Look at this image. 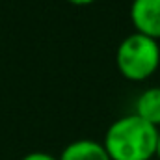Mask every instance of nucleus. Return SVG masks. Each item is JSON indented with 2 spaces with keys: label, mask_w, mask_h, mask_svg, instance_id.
I'll use <instances>...</instances> for the list:
<instances>
[{
  "label": "nucleus",
  "mask_w": 160,
  "mask_h": 160,
  "mask_svg": "<svg viewBox=\"0 0 160 160\" xmlns=\"http://www.w3.org/2000/svg\"><path fill=\"white\" fill-rule=\"evenodd\" d=\"M158 127L136 114L121 116L106 128L102 145L110 160H155Z\"/></svg>",
  "instance_id": "obj_1"
},
{
  "label": "nucleus",
  "mask_w": 160,
  "mask_h": 160,
  "mask_svg": "<svg viewBox=\"0 0 160 160\" xmlns=\"http://www.w3.org/2000/svg\"><path fill=\"white\" fill-rule=\"evenodd\" d=\"M119 73L128 80H147L160 65V45L157 39L143 34H130L121 39L116 50Z\"/></svg>",
  "instance_id": "obj_2"
},
{
  "label": "nucleus",
  "mask_w": 160,
  "mask_h": 160,
  "mask_svg": "<svg viewBox=\"0 0 160 160\" xmlns=\"http://www.w3.org/2000/svg\"><path fill=\"white\" fill-rule=\"evenodd\" d=\"M130 21L138 34L160 39V0H132Z\"/></svg>",
  "instance_id": "obj_3"
},
{
  "label": "nucleus",
  "mask_w": 160,
  "mask_h": 160,
  "mask_svg": "<svg viewBox=\"0 0 160 160\" xmlns=\"http://www.w3.org/2000/svg\"><path fill=\"white\" fill-rule=\"evenodd\" d=\"M58 160H110L102 142L93 138H80L65 145Z\"/></svg>",
  "instance_id": "obj_4"
},
{
  "label": "nucleus",
  "mask_w": 160,
  "mask_h": 160,
  "mask_svg": "<svg viewBox=\"0 0 160 160\" xmlns=\"http://www.w3.org/2000/svg\"><path fill=\"white\" fill-rule=\"evenodd\" d=\"M136 116L160 128V88L153 86L140 93L136 99Z\"/></svg>",
  "instance_id": "obj_5"
},
{
  "label": "nucleus",
  "mask_w": 160,
  "mask_h": 160,
  "mask_svg": "<svg viewBox=\"0 0 160 160\" xmlns=\"http://www.w3.org/2000/svg\"><path fill=\"white\" fill-rule=\"evenodd\" d=\"M21 160H58V157H54L50 153H45V151H34V153L24 155Z\"/></svg>",
  "instance_id": "obj_6"
},
{
  "label": "nucleus",
  "mask_w": 160,
  "mask_h": 160,
  "mask_svg": "<svg viewBox=\"0 0 160 160\" xmlns=\"http://www.w3.org/2000/svg\"><path fill=\"white\" fill-rule=\"evenodd\" d=\"M67 2H71V4H75V6H89V4H93L95 0H67Z\"/></svg>",
  "instance_id": "obj_7"
},
{
  "label": "nucleus",
  "mask_w": 160,
  "mask_h": 160,
  "mask_svg": "<svg viewBox=\"0 0 160 160\" xmlns=\"http://www.w3.org/2000/svg\"><path fill=\"white\" fill-rule=\"evenodd\" d=\"M157 160H160V128H158V142H157Z\"/></svg>",
  "instance_id": "obj_8"
}]
</instances>
